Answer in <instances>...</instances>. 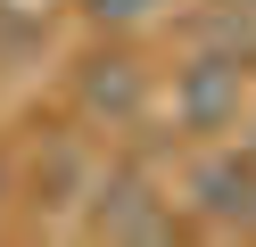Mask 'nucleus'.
Wrapping results in <instances>:
<instances>
[{
  "label": "nucleus",
  "mask_w": 256,
  "mask_h": 247,
  "mask_svg": "<svg viewBox=\"0 0 256 247\" xmlns=\"http://www.w3.org/2000/svg\"><path fill=\"white\" fill-rule=\"evenodd\" d=\"M240 107H248V82H240V58H190L174 74V115L182 132H240Z\"/></svg>",
  "instance_id": "1"
},
{
  "label": "nucleus",
  "mask_w": 256,
  "mask_h": 247,
  "mask_svg": "<svg viewBox=\"0 0 256 247\" xmlns=\"http://www.w3.org/2000/svg\"><path fill=\"white\" fill-rule=\"evenodd\" d=\"M190 206H198V223H215V231L256 223V148H215V157H198L190 165Z\"/></svg>",
  "instance_id": "2"
},
{
  "label": "nucleus",
  "mask_w": 256,
  "mask_h": 247,
  "mask_svg": "<svg viewBox=\"0 0 256 247\" xmlns=\"http://www.w3.org/2000/svg\"><path fill=\"white\" fill-rule=\"evenodd\" d=\"M91 223L108 239H174V198H157L149 173H116V181H100V214Z\"/></svg>",
  "instance_id": "3"
},
{
  "label": "nucleus",
  "mask_w": 256,
  "mask_h": 247,
  "mask_svg": "<svg viewBox=\"0 0 256 247\" xmlns=\"http://www.w3.org/2000/svg\"><path fill=\"white\" fill-rule=\"evenodd\" d=\"M83 107H91V115H132V107H140L132 58H91V66H83Z\"/></svg>",
  "instance_id": "4"
},
{
  "label": "nucleus",
  "mask_w": 256,
  "mask_h": 247,
  "mask_svg": "<svg viewBox=\"0 0 256 247\" xmlns=\"http://www.w3.org/2000/svg\"><path fill=\"white\" fill-rule=\"evenodd\" d=\"M157 8H174V0H83V16H100V25H140Z\"/></svg>",
  "instance_id": "5"
},
{
  "label": "nucleus",
  "mask_w": 256,
  "mask_h": 247,
  "mask_svg": "<svg viewBox=\"0 0 256 247\" xmlns=\"http://www.w3.org/2000/svg\"><path fill=\"white\" fill-rule=\"evenodd\" d=\"M0 198H8V173H0Z\"/></svg>",
  "instance_id": "6"
}]
</instances>
